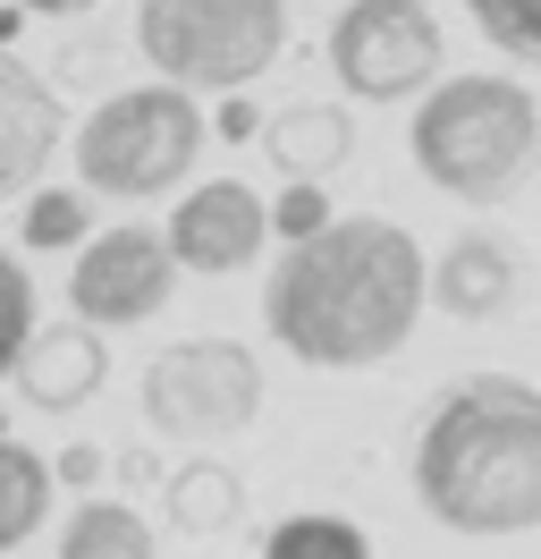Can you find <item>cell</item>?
<instances>
[{
    "mask_svg": "<svg viewBox=\"0 0 541 559\" xmlns=\"http://www.w3.org/2000/svg\"><path fill=\"white\" fill-rule=\"evenodd\" d=\"M423 272L432 263L398 221H330L322 238L279 254V272L263 280V322L297 365L356 373L406 348L423 314Z\"/></svg>",
    "mask_w": 541,
    "mask_h": 559,
    "instance_id": "cell-1",
    "label": "cell"
},
{
    "mask_svg": "<svg viewBox=\"0 0 541 559\" xmlns=\"http://www.w3.org/2000/svg\"><path fill=\"white\" fill-rule=\"evenodd\" d=\"M414 500L448 534H533L541 390L516 373H457L414 432Z\"/></svg>",
    "mask_w": 541,
    "mask_h": 559,
    "instance_id": "cell-2",
    "label": "cell"
},
{
    "mask_svg": "<svg viewBox=\"0 0 541 559\" xmlns=\"http://www.w3.org/2000/svg\"><path fill=\"white\" fill-rule=\"evenodd\" d=\"M406 153L414 170L432 178L440 195L457 204H500L516 178L541 162V103L516 85V76H440L414 128H406Z\"/></svg>",
    "mask_w": 541,
    "mask_h": 559,
    "instance_id": "cell-3",
    "label": "cell"
},
{
    "mask_svg": "<svg viewBox=\"0 0 541 559\" xmlns=\"http://www.w3.org/2000/svg\"><path fill=\"white\" fill-rule=\"evenodd\" d=\"M135 43L161 85L245 94L288 43V0H135Z\"/></svg>",
    "mask_w": 541,
    "mask_h": 559,
    "instance_id": "cell-4",
    "label": "cell"
},
{
    "mask_svg": "<svg viewBox=\"0 0 541 559\" xmlns=\"http://www.w3.org/2000/svg\"><path fill=\"white\" fill-rule=\"evenodd\" d=\"M203 153V110L178 85H128L94 103V119L76 128V170L101 195H161L169 178H187Z\"/></svg>",
    "mask_w": 541,
    "mask_h": 559,
    "instance_id": "cell-5",
    "label": "cell"
},
{
    "mask_svg": "<svg viewBox=\"0 0 541 559\" xmlns=\"http://www.w3.org/2000/svg\"><path fill=\"white\" fill-rule=\"evenodd\" d=\"M263 407V356L245 340H169L144 365V416L169 441H220L245 432Z\"/></svg>",
    "mask_w": 541,
    "mask_h": 559,
    "instance_id": "cell-6",
    "label": "cell"
},
{
    "mask_svg": "<svg viewBox=\"0 0 541 559\" xmlns=\"http://www.w3.org/2000/svg\"><path fill=\"white\" fill-rule=\"evenodd\" d=\"M330 69L364 103H406V94L440 85L448 35H440V17L423 0H347L330 26Z\"/></svg>",
    "mask_w": 541,
    "mask_h": 559,
    "instance_id": "cell-7",
    "label": "cell"
},
{
    "mask_svg": "<svg viewBox=\"0 0 541 559\" xmlns=\"http://www.w3.org/2000/svg\"><path fill=\"white\" fill-rule=\"evenodd\" d=\"M178 288V263H169V238L144 229V221H119L101 238L76 246V272H68V306L85 331H128V322H153Z\"/></svg>",
    "mask_w": 541,
    "mask_h": 559,
    "instance_id": "cell-8",
    "label": "cell"
},
{
    "mask_svg": "<svg viewBox=\"0 0 541 559\" xmlns=\"http://www.w3.org/2000/svg\"><path fill=\"white\" fill-rule=\"evenodd\" d=\"M270 238V204L245 178H203L187 204L169 212V263L187 272H245Z\"/></svg>",
    "mask_w": 541,
    "mask_h": 559,
    "instance_id": "cell-9",
    "label": "cell"
},
{
    "mask_svg": "<svg viewBox=\"0 0 541 559\" xmlns=\"http://www.w3.org/2000/svg\"><path fill=\"white\" fill-rule=\"evenodd\" d=\"M60 144H68L60 85H43L17 51H0V195H26Z\"/></svg>",
    "mask_w": 541,
    "mask_h": 559,
    "instance_id": "cell-10",
    "label": "cell"
},
{
    "mask_svg": "<svg viewBox=\"0 0 541 559\" xmlns=\"http://www.w3.org/2000/svg\"><path fill=\"white\" fill-rule=\"evenodd\" d=\"M516 272H525V254L491 229H466V238L440 246V263L423 272V297H440V314L457 322H491L516 306Z\"/></svg>",
    "mask_w": 541,
    "mask_h": 559,
    "instance_id": "cell-11",
    "label": "cell"
},
{
    "mask_svg": "<svg viewBox=\"0 0 541 559\" xmlns=\"http://www.w3.org/2000/svg\"><path fill=\"white\" fill-rule=\"evenodd\" d=\"M101 373H110V340H94L85 322H34V340H26L9 382L26 390V407L68 416V407H85L101 390Z\"/></svg>",
    "mask_w": 541,
    "mask_h": 559,
    "instance_id": "cell-12",
    "label": "cell"
},
{
    "mask_svg": "<svg viewBox=\"0 0 541 559\" xmlns=\"http://www.w3.org/2000/svg\"><path fill=\"white\" fill-rule=\"evenodd\" d=\"M263 144H270V162L288 170V187H322L356 153V128H347L338 103H288L263 119Z\"/></svg>",
    "mask_w": 541,
    "mask_h": 559,
    "instance_id": "cell-13",
    "label": "cell"
},
{
    "mask_svg": "<svg viewBox=\"0 0 541 559\" xmlns=\"http://www.w3.org/2000/svg\"><path fill=\"white\" fill-rule=\"evenodd\" d=\"M161 484H169V525L195 534V543L229 534L237 509H245V484H237L220 457H195V466H178V475H161Z\"/></svg>",
    "mask_w": 541,
    "mask_h": 559,
    "instance_id": "cell-14",
    "label": "cell"
},
{
    "mask_svg": "<svg viewBox=\"0 0 541 559\" xmlns=\"http://www.w3.org/2000/svg\"><path fill=\"white\" fill-rule=\"evenodd\" d=\"M60 559H161V543H153V525L135 518L128 500H85L76 518L60 525Z\"/></svg>",
    "mask_w": 541,
    "mask_h": 559,
    "instance_id": "cell-15",
    "label": "cell"
},
{
    "mask_svg": "<svg viewBox=\"0 0 541 559\" xmlns=\"http://www.w3.org/2000/svg\"><path fill=\"white\" fill-rule=\"evenodd\" d=\"M51 518V457L0 441V551L34 543V525Z\"/></svg>",
    "mask_w": 541,
    "mask_h": 559,
    "instance_id": "cell-16",
    "label": "cell"
},
{
    "mask_svg": "<svg viewBox=\"0 0 541 559\" xmlns=\"http://www.w3.org/2000/svg\"><path fill=\"white\" fill-rule=\"evenodd\" d=\"M263 559H372V543H364V525H356V518L304 509V518H279V525H270Z\"/></svg>",
    "mask_w": 541,
    "mask_h": 559,
    "instance_id": "cell-17",
    "label": "cell"
},
{
    "mask_svg": "<svg viewBox=\"0 0 541 559\" xmlns=\"http://www.w3.org/2000/svg\"><path fill=\"white\" fill-rule=\"evenodd\" d=\"M94 238V204L76 187H34L26 204V246H85Z\"/></svg>",
    "mask_w": 541,
    "mask_h": 559,
    "instance_id": "cell-18",
    "label": "cell"
},
{
    "mask_svg": "<svg viewBox=\"0 0 541 559\" xmlns=\"http://www.w3.org/2000/svg\"><path fill=\"white\" fill-rule=\"evenodd\" d=\"M473 26L500 43L507 60H525V69H541V0H466Z\"/></svg>",
    "mask_w": 541,
    "mask_h": 559,
    "instance_id": "cell-19",
    "label": "cell"
},
{
    "mask_svg": "<svg viewBox=\"0 0 541 559\" xmlns=\"http://www.w3.org/2000/svg\"><path fill=\"white\" fill-rule=\"evenodd\" d=\"M34 340V280L17 272V254L0 246V382L17 373V356H26Z\"/></svg>",
    "mask_w": 541,
    "mask_h": 559,
    "instance_id": "cell-20",
    "label": "cell"
},
{
    "mask_svg": "<svg viewBox=\"0 0 541 559\" xmlns=\"http://www.w3.org/2000/svg\"><path fill=\"white\" fill-rule=\"evenodd\" d=\"M270 229H279L288 246L322 238V229H330V195H322V187H288V195L270 204Z\"/></svg>",
    "mask_w": 541,
    "mask_h": 559,
    "instance_id": "cell-21",
    "label": "cell"
},
{
    "mask_svg": "<svg viewBox=\"0 0 541 559\" xmlns=\"http://www.w3.org/2000/svg\"><path fill=\"white\" fill-rule=\"evenodd\" d=\"M51 484H76V491H94V484H101V450H94V441H68V450L51 457Z\"/></svg>",
    "mask_w": 541,
    "mask_h": 559,
    "instance_id": "cell-22",
    "label": "cell"
},
{
    "mask_svg": "<svg viewBox=\"0 0 541 559\" xmlns=\"http://www.w3.org/2000/svg\"><path fill=\"white\" fill-rule=\"evenodd\" d=\"M212 128H220V136H263V110H254V103H245V94H229V103H220V119H212Z\"/></svg>",
    "mask_w": 541,
    "mask_h": 559,
    "instance_id": "cell-23",
    "label": "cell"
},
{
    "mask_svg": "<svg viewBox=\"0 0 541 559\" xmlns=\"http://www.w3.org/2000/svg\"><path fill=\"white\" fill-rule=\"evenodd\" d=\"M60 69H68V76H101V69H110V43L76 35V43H68V51H60Z\"/></svg>",
    "mask_w": 541,
    "mask_h": 559,
    "instance_id": "cell-24",
    "label": "cell"
},
{
    "mask_svg": "<svg viewBox=\"0 0 541 559\" xmlns=\"http://www.w3.org/2000/svg\"><path fill=\"white\" fill-rule=\"evenodd\" d=\"M26 9H60V17H76V9H94V0H17V17Z\"/></svg>",
    "mask_w": 541,
    "mask_h": 559,
    "instance_id": "cell-25",
    "label": "cell"
},
{
    "mask_svg": "<svg viewBox=\"0 0 541 559\" xmlns=\"http://www.w3.org/2000/svg\"><path fill=\"white\" fill-rule=\"evenodd\" d=\"M0 441H9V407H0Z\"/></svg>",
    "mask_w": 541,
    "mask_h": 559,
    "instance_id": "cell-26",
    "label": "cell"
}]
</instances>
